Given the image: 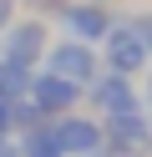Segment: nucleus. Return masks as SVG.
<instances>
[{
  "instance_id": "14",
  "label": "nucleus",
  "mask_w": 152,
  "mask_h": 157,
  "mask_svg": "<svg viewBox=\"0 0 152 157\" xmlns=\"http://www.w3.org/2000/svg\"><path fill=\"white\" fill-rule=\"evenodd\" d=\"M0 157H20V147L15 142H0Z\"/></svg>"
},
{
  "instance_id": "7",
  "label": "nucleus",
  "mask_w": 152,
  "mask_h": 157,
  "mask_svg": "<svg viewBox=\"0 0 152 157\" xmlns=\"http://www.w3.org/2000/svg\"><path fill=\"white\" fill-rule=\"evenodd\" d=\"M46 71H56V76H66V81L86 86L91 76H96V56H91L86 41H56L46 51Z\"/></svg>"
},
{
  "instance_id": "10",
  "label": "nucleus",
  "mask_w": 152,
  "mask_h": 157,
  "mask_svg": "<svg viewBox=\"0 0 152 157\" xmlns=\"http://www.w3.org/2000/svg\"><path fill=\"white\" fill-rule=\"evenodd\" d=\"M30 66H15V61H0V101H20L30 91Z\"/></svg>"
},
{
  "instance_id": "8",
  "label": "nucleus",
  "mask_w": 152,
  "mask_h": 157,
  "mask_svg": "<svg viewBox=\"0 0 152 157\" xmlns=\"http://www.w3.org/2000/svg\"><path fill=\"white\" fill-rule=\"evenodd\" d=\"M56 15H61V25L71 31V41H86V46L111 31V15L101 10V5H91V0H71V5H61Z\"/></svg>"
},
{
  "instance_id": "1",
  "label": "nucleus",
  "mask_w": 152,
  "mask_h": 157,
  "mask_svg": "<svg viewBox=\"0 0 152 157\" xmlns=\"http://www.w3.org/2000/svg\"><path fill=\"white\" fill-rule=\"evenodd\" d=\"M25 101L36 106L46 122H56V117L76 112V101H81V86H76V81H66V76H56V71H36V76H30V91H25Z\"/></svg>"
},
{
  "instance_id": "6",
  "label": "nucleus",
  "mask_w": 152,
  "mask_h": 157,
  "mask_svg": "<svg viewBox=\"0 0 152 157\" xmlns=\"http://www.w3.org/2000/svg\"><path fill=\"white\" fill-rule=\"evenodd\" d=\"M51 132H56V142H61L66 157H96L101 152V122H91V117L66 112V117L51 122Z\"/></svg>"
},
{
  "instance_id": "9",
  "label": "nucleus",
  "mask_w": 152,
  "mask_h": 157,
  "mask_svg": "<svg viewBox=\"0 0 152 157\" xmlns=\"http://www.w3.org/2000/svg\"><path fill=\"white\" fill-rule=\"evenodd\" d=\"M15 147H20V157H66V152H61V142H56V132H51V122L25 127Z\"/></svg>"
},
{
  "instance_id": "12",
  "label": "nucleus",
  "mask_w": 152,
  "mask_h": 157,
  "mask_svg": "<svg viewBox=\"0 0 152 157\" xmlns=\"http://www.w3.org/2000/svg\"><path fill=\"white\" fill-rule=\"evenodd\" d=\"M30 10H61V5H66V0H25Z\"/></svg>"
},
{
  "instance_id": "4",
  "label": "nucleus",
  "mask_w": 152,
  "mask_h": 157,
  "mask_svg": "<svg viewBox=\"0 0 152 157\" xmlns=\"http://www.w3.org/2000/svg\"><path fill=\"white\" fill-rule=\"evenodd\" d=\"M101 46H107V71H117V76H132V71L147 66V46H142V36H137V21L111 25V31L101 36Z\"/></svg>"
},
{
  "instance_id": "15",
  "label": "nucleus",
  "mask_w": 152,
  "mask_h": 157,
  "mask_svg": "<svg viewBox=\"0 0 152 157\" xmlns=\"http://www.w3.org/2000/svg\"><path fill=\"white\" fill-rule=\"evenodd\" d=\"M147 106H152V81H147Z\"/></svg>"
},
{
  "instance_id": "13",
  "label": "nucleus",
  "mask_w": 152,
  "mask_h": 157,
  "mask_svg": "<svg viewBox=\"0 0 152 157\" xmlns=\"http://www.w3.org/2000/svg\"><path fill=\"white\" fill-rule=\"evenodd\" d=\"M10 15H15V0H0V31L10 25Z\"/></svg>"
},
{
  "instance_id": "2",
  "label": "nucleus",
  "mask_w": 152,
  "mask_h": 157,
  "mask_svg": "<svg viewBox=\"0 0 152 157\" xmlns=\"http://www.w3.org/2000/svg\"><path fill=\"white\" fill-rule=\"evenodd\" d=\"M147 142H152V132H147V117H142V112L101 117V152H107V157H137Z\"/></svg>"
},
{
  "instance_id": "11",
  "label": "nucleus",
  "mask_w": 152,
  "mask_h": 157,
  "mask_svg": "<svg viewBox=\"0 0 152 157\" xmlns=\"http://www.w3.org/2000/svg\"><path fill=\"white\" fill-rule=\"evenodd\" d=\"M137 36H142V46H147V56H152V15H142V21H137Z\"/></svg>"
},
{
  "instance_id": "16",
  "label": "nucleus",
  "mask_w": 152,
  "mask_h": 157,
  "mask_svg": "<svg viewBox=\"0 0 152 157\" xmlns=\"http://www.w3.org/2000/svg\"><path fill=\"white\" fill-rule=\"evenodd\" d=\"M91 5H107V0H91Z\"/></svg>"
},
{
  "instance_id": "5",
  "label": "nucleus",
  "mask_w": 152,
  "mask_h": 157,
  "mask_svg": "<svg viewBox=\"0 0 152 157\" xmlns=\"http://www.w3.org/2000/svg\"><path fill=\"white\" fill-rule=\"evenodd\" d=\"M86 96L101 117H117V112H137V86L132 76H117V71H96L86 81Z\"/></svg>"
},
{
  "instance_id": "3",
  "label": "nucleus",
  "mask_w": 152,
  "mask_h": 157,
  "mask_svg": "<svg viewBox=\"0 0 152 157\" xmlns=\"http://www.w3.org/2000/svg\"><path fill=\"white\" fill-rule=\"evenodd\" d=\"M46 56V25L30 15V21H10L5 31H0V61H15V66H30L36 71V61Z\"/></svg>"
}]
</instances>
